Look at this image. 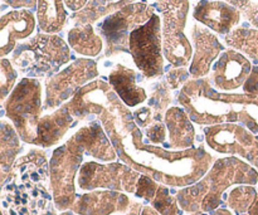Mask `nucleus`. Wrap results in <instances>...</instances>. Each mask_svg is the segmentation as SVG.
I'll list each match as a JSON object with an SVG mask.
<instances>
[{
	"label": "nucleus",
	"mask_w": 258,
	"mask_h": 215,
	"mask_svg": "<svg viewBox=\"0 0 258 215\" xmlns=\"http://www.w3.org/2000/svg\"><path fill=\"white\" fill-rule=\"evenodd\" d=\"M110 137L118 159L159 184L186 188L198 183L213 166L214 158L203 145L185 151H168L143 141L141 128L134 116H117L103 111L97 116Z\"/></svg>",
	"instance_id": "obj_1"
},
{
	"label": "nucleus",
	"mask_w": 258,
	"mask_h": 215,
	"mask_svg": "<svg viewBox=\"0 0 258 215\" xmlns=\"http://www.w3.org/2000/svg\"><path fill=\"white\" fill-rule=\"evenodd\" d=\"M85 156L106 163H113L118 155L100 121H92L76 131L63 145L58 146L49 161V181L55 209L66 211L72 208L77 194L80 169Z\"/></svg>",
	"instance_id": "obj_2"
},
{
	"label": "nucleus",
	"mask_w": 258,
	"mask_h": 215,
	"mask_svg": "<svg viewBox=\"0 0 258 215\" xmlns=\"http://www.w3.org/2000/svg\"><path fill=\"white\" fill-rule=\"evenodd\" d=\"M193 122L203 126L241 123L258 137V97L218 92L211 78L190 80L178 98Z\"/></svg>",
	"instance_id": "obj_3"
},
{
	"label": "nucleus",
	"mask_w": 258,
	"mask_h": 215,
	"mask_svg": "<svg viewBox=\"0 0 258 215\" xmlns=\"http://www.w3.org/2000/svg\"><path fill=\"white\" fill-rule=\"evenodd\" d=\"M4 215H55L49 181V163L40 150L20 156L2 193Z\"/></svg>",
	"instance_id": "obj_4"
},
{
	"label": "nucleus",
	"mask_w": 258,
	"mask_h": 215,
	"mask_svg": "<svg viewBox=\"0 0 258 215\" xmlns=\"http://www.w3.org/2000/svg\"><path fill=\"white\" fill-rule=\"evenodd\" d=\"M256 168L236 156L217 159L211 170L194 185L176 193L179 205L185 213H213L219 208L223 194L231 186L256 185Z\"/></svg>",
	"instance_id": "obj_5"
},
{
	"label": "nucleus",
	"mask_w": 258,
	"mask_h": 215,
	"mask_svg": "<svg viewBox=\"0 0 258 215\" xmlns=\"http://www.w3.org/2000/svg\"><path fill=\"white\" fill-rule=\"evenodd\" d=\"M70 60L71 50L67 43L58 35L47 33H39L18 45L12 58L13 65L30 78L57 75L58 69Z\"/></svg>",
	"instance_id": "obj_6"
},
{
	"label": "nucleus",
	"mask_w": 258,
	"mask_h": 215,
	"mask_svg": "<svg viewBox=\"0 0 258 215\" xmlns=\"http://www.w3.org/2000/svg\"><path fill=\"white\" fill-rule=\"evenodd\" d=\"M5 116L10 120L23 142L34 145L37 127L44 110L42 83L37 78L24 77L4 102Z\"/></svg>",
	"instance_id": "obj_7"
},
{
	"label": "nucleus",
	"mask_w": 258,
	"mask_h": 215,
	"mask_svg": "<svg viewBox=\"0 0 258 215\" xmlns=\"http://www.w3.org/2000/svg\"><path fill=\"white\" fill-rule=\"evenodd\" d=\"M163 13V50L166 60L176 68L189 64L194 49L184 29L189 10L188 0H158Z\"/></svg>",
	"instance_id": "obj_8"
},
{
	"label": "nucleus",
	"mask_w": 258,
	"mask_h": 215,
	"mask_svg": "<svg viewBox=\"0 0 258 215\" xmlns=\"http://www.w3.org/2000/svg\"><path fill=\"white\" fill-rule=\"evenodd\" d=\"M128 52L145 78H158L163 75V25L158 14L131 32Z\"/></svg>",
	"instance_id": "obj_9"
},
{
	"label": "nucleus",
	"mask_w": 258,
	"mask_h": 215,
	"mask_svg": "<svg viewBox=\"0 0 258 215\" xmlns=\"http://www.w3.org/2000/svg\"><path fill=\"white\" fill-rule=\"evenodd\" d=\"M141 174L125 163L86 161L80 169L77 185L83 191L113 190L135 194Z\"/></svg>",
	"instance_id": "obj_10"
},
{
	"label": "nucleus",
	"mask_w": 258,
	"mask_h": 215,
	"mask_svg": "<svg viewBox=\"0 0 258 215\" xmlns=\"http://www.w3.org/2000/svg\"><path fill=\"white\" fill-rule=\"evenodd\" d=\"M98 76L97 63L92 59L81 58L68 67L52 76L45 82L44 110H57L63 103L72 100L76 93L92 82Z\"/></svg>",
	"instance_id": "obj_11"
},
{
	"label": "nucleus",
	"mask_w": 258,
	"mask_h": 215,
	"mask_svg": "<svg viewBox=\"0 0 258 215\" xmlns=\"http://www.w3.org/2000/svg\"><path fill=\"white\" fill-rule=\"evenodd\" d=\"M154 14L151 5L134 3L108 15L100 24V34L106 42V54L127 52L131 32L145 24Z\"/></svg>",
	"instance_id": "obj_12"
},
{
	"label": "nucleus",
	"mask_w": 258,
	"mask_h": 215,
	"mask_svg": "<svg viewBox=\"0 0 258 215\" xmlns=\"http://www.w3.org/2000/svg\"><path fill=\"white\" fill-rule=\"evenodd\" d=\"M204 137L209 148L218 154L237 156L258 170V137L241 123L206 126Z\"/></svg>",
	"instance_id": "obj_13"
},
{
	"label": "nucleus",
	"mask_w": 258,
	"mask_h": 215,
	"mask_svg": "<svg viewBox=\"0 0 258 215\" xmlns=\"http://www.w3.org/2000/svg\"><path fill=\"white\" fill-rule=\"evenodd\" d=\"M252 64L242 53L227 49L219 55L213 65L212 83L214 88L224 93H233L243 87L244 82L252 72Z\"/></svg>",
	"instance_id": "obj_14"
},
{
	"label": "nucleus",
	"mask_w": 258,
	"mask_h": 215,
	"mask_svg": "<svg viewBox=\"0 0 258 215\" xmlns=\"http://www.w3.org/2000/svg\"><path fill=\"white\" fill-rule=\"evenodd\" d=\"M130 198L121 191L92 190L76 199L71 210L78 215H112L126 213L131 205Z\"/></svg>",
	"instance_id": "obj_15"
},
{
	"label": "nucleus",
	"mask_w": 258,
	"mask_h": 215,
	"mask_svg": "<svg viewBox=\"0 0 258 215\" xmlns=\"http://www.w3.org/2000/svg\"><path fill=\"white\" fill-rule=\"evenodd\" d=\"M190 33L194 53L189 73L193 80H199L208 75L214 60L221 55L223 45L208 28L201 24H194Z\"/></svg>",
	"instance_id": "obj_16"
},
{
	"label": "nucleus",
	"mask_w": 258,
	"mask_h": 215,
	"mask_svg": "<svg viewBox=\"0 0 258 215\" xmlns=\"http://www.w3.org/2000/svg\"><path fill=\"white\" fill-rule=\"evenodd\" d=\"M193 17L218 34H229L241 20V12L221 0H201L194 8Z\"/></svg>",
	"instance_id": "obj_17"
},
{
	"label": "nucleus",
	"mask_w": 258,
	"mask_h": 215,
	"mask_svg": "<svg viewBox=\"0 0 258 215\" xmlns=\"http://www.w3.org/2000/svg\"><path fill=\"white\" fill-rule=\"evenodd\" d=\"M35 29V18L30 10H12L0 20V55L12 53L19 40L29 37Z\"/></svg>",
	"instance_id": "obj_18"
},
{
	"label": "nucleus",
	"mask_w": 258,
	"mask_h": 215,
	"mask_svg": "<svg viewBox=\"0 0 258 215\" xmlns=\"http://www.w3.org/2000/svg\"><path fill=\"white\" fill-rule=\"evenodd\" d=\"M73 121L75 117L64 106L57 108L52 113L43 116L38 123L34 145L43 149L57 145L72 127Z\"/></svg>",
	"instance_id": "obj_19"
},
{
	"label": "nucleus",
	"mask_w": 258,
	"mask_h": 215,
	"mask_svg": "<svg viewBox=\"0 0 258 215\" xmlns=\"http://www.w3.org/2000/svg\"><path fill=\"white\" fill-rule=\"evenodd\" d=\"M169 146L173 151H185L193 149L196 130L193 121L183 107H170L165 113Z\"/></svg>",
	"instance_id": "obj_20"
},
{
	"label": "nucleus",
	"mask_w": 258,
	"mask_h": 215,
	"mask_svg": "<svg viewBox=\"0 0 258 215\" xmlns=\"http://www.w3.org/2000/svg\"><path fill=\"white\" fill-rule=\"evenodd\" d=\"M108 81L116 95L128 108L138 107L148 100L146 91L138 85L136 72L126 65H116L108 75Z\"/></svg>",
	"instance_id": "obj_21"
},
{
	"label": "nucleus",
	"mask_w": 258,
	"mask_h": 215,
	"mask_svg": "<svg viewBox=\"0 0 258 215\" xmlns=\"http://www.w3.org/2000/svg\"><path fill=\"white\" fill-rule=\"evenodd\" d=\"M67 13L63 0H38L37 22L43 33L55 34L66 24Z\"/></svg>",
	"instance_id": "obj_22"
},
{
	"label": "nucleus",
	"mask_w": 258,
	"mask_h": 215,
	"mask_svg": "<svg viewBox=\"0 0 258 215\" xmlns=\"http://www.w3.org/2000/svg\"><path fill=\"white\" fill-rule=\"evenodd\" d=\"M68 44L76 53L85 57H97L103 48L101 35L91 24H78L68 32Z\"/></svg>",
	"instance_id": "obj_23"
},
{
	"label": "nucleus",
	"mask_w": 258,
	"mask_h": 215,
	"mask_svg": "<svg viewBox=\"0 0 258 215\" xmlns=\"http://www.w3.org/2000/svg\"><path fill=\"white\" fill-rule=\"evenodd\" d=\"M20 136L12 122L3 120L2 131H0V165H2L3 180L5 176L9 175L13 165L18 160L22 145H20Z\"/></svg>",
	"instance_id": "obj_24"
},
{
	"label": "nucleus",
	"mask_w": 258,
	"mask_h": 215,
	"mask_svg": "<svg viewBox=\"0 0 258 215\" xmlns=\"http://www.w3.org/2000/svg\"><path fill=\"white\" fill-rule=\"evenodd\" d=\"M256 196L257 189L253 185H236L228 193L227 205L237 215L247 214Z\"/></svg>",
	"instance_id": "obj_25"
},
{
	"label": "nucleus",
	"mask_w": 258,
	"mask_h": 215,
	"mask_svg": "<svg viewBox=\"0 0 258 215\" xmlns=\"http://www.w3.org/2000/svg\"><path fill=\"white\" fill-rule=\"evenodd\" d=\"M226 40L233 48L243 50L249 57L258 59V30L239 28L229 33Z\"/></svg>",
	"instance_id": "obj_26"
},
{
	"label": "nucleus",
	"mask_w": 258,
	"mask_h": 215,
	"mask_svg": "<svg viewBox=\"0 0 258 215\" xmlns=\"http://www.w3.org/2000/svg\"><path fill=\"white\" fill-rule=\"evenodd\" d=\"M131 2L133 0H93L92 3H90V7L86 8L85 12L75 15L73 19H80L81 24H91V22L96 20L101 15L112 12L115 8L121 9L128 5V3L131 4Z\"/></svg>",
	"instance_id": "obj_27"
},
{
	"label": "nucleus",
	"mask_w": 258,
	"mask_h": 215,
	"mask_svg": "<svg viewBox=\"0 0 258 215\" xmlns=\"http://www.w3.org/2000/svg\"><path fill=\"white\" fill-rule=\"evenodd\" d=\"M151 206L161 215H183L185 211L180 208L176 195H171L170 189L160 184L155 198L151 201Z\"/></svg>",
	"instance_id": "obj_28"
},
{
	"label": "nucleus",
	"mask_w": 258,
	"mask_h": 215,
	"mask_svg": "<svg viewBox=\"0 0 258 215\" xmlns=\"http://www.w3.org/2000/svg\"><path fill=\"white\" fill-rule=\"evenodd\" d=\"M18 73L13 65L12 60L3 58L0 62V98L5 102V98L9 97L12 91L17 86Z\"/></svg>",
	"instance_id": "obj_29"
},
{
	"label": "nucleus",
	"mask_w": 258,
	"mask_h": 215,
	"mask_svg": "<svg viewBox=\"0 0 258 215\" xmlns=\"http://www.w3.org/2000/svg\"><path fill=\"white\" fill-rule=\"evenodd\" d=\"M170 90V87L166 88L161 85V87L156 90L154 95L151 96L150 101H149V106L154 111V122H163L161 118H163L164 113H166V111L169 110L168 106L171 100V96L169 93Z\"/></svg>",
	"instance_id": "obj_30"
},
{
	"label": "nucleus",
	"mask_w": 258,
	"mask_h": 215,
	"mask_svg": "<svg viewBox=\"0 0 258 215\" xmlns=\"http://www.w3.org/2000/svg\"><path fill=\"white\" fill-rule=\"evenodd\" d=\"M159 186H160V184H159L158 181L151 179L150 176L141 174L140 179H139L138 181V186H136L135 195L138 196V198L144 199L145 201L151 203L153 199L155 198L156 193H158Z\"/></svg>",
	"instance_id": "obj_31"
},
{
	"label": "nucleus",
	"mask_w": 258,
	"mask_h": 215,
	"mask_svg": "<svg viewBox=\"0 0 258 215\" xmlns=\"http://www.w3.org/2000/svg\"><path fill=\"white\" fill-rule=\"evenodd\" d=\"M166 132H168V128L164 122H153L145 131L149 144L154 146L163 145L165 142Z\"/></svg>",
	"instance_id": "obj_32"
},
{
	"label": "nucleus",
	"mask_w": 258,
	"mask_h": 215,
	"mask_svg": "<svg viewBox=\"0 0 258 215\" xmlns=\"http://www.w3.org/2000/svg\"><path fill=\"white\" fill-rule=\"evenodd\" d=\"M190 73L185 68H175V69L169 70L166 75V81L171 90H178L181 85H185L188 82V78Z\"/></svg>",
	"instance_id": "obj_33"
},
{
	"label": "nucleus",
	"mask_w": 258,
	"mask_h": 215,
	"mask_svg": "<svg viewBox=\"0 0 258 215\" xmlns=\"http://www.w3.org/2000/svg\"><path fill=\"white\" fill-rule=\"evenodd\" d=\"M134 121L140 128H148L153 123L154 111L150 106H144L133 112Z\"/></svg>",
	"instance_id": "obj_34"
},
{
	"label": "nucleus",
	"mask_w": 258,
	"mask_h": 215,
	"mask_svg": "<svg viewBox=\"0 0 258 215\" xmlns=\"http://www.w3.org/2000/svg\"><path fill=\"white\" fill-rule=\"evenodd\" d=\"M242 88H243L244 95L258 97V67L252 68L251 75L248 76Z\"/></svg>",
	"instance_id": "obj_35"
},
{
	"label": "nucleus",
	"mask_w": 258,
	"mask_h": 215,
	"mask_svg": "<svg viewBox=\"0 0 258 215\" xmlns=\"http://www.w3.org/2000/svg\"><path fill=\"white\" fill-rule=\"evenodd\" d=\"M8 5L15 9L25 8V9H33L35 5H38V0H4Z\"/></svg>",
	"instance_id": "obj_36"
},
{
	"label": "nucleus",
	"mask_w": 258,
	"mask_h": 215,
	"mask_svg": "<svg viewBox=\"0 0 258 215\" xmlns=\"http://www.w3.org/2000/svg\"><path fill=\"white\" fill-rule=\"evenodd\" d=\"M88 0H63L66 7L71 10V12H78L82 8L86 7Z\"/></svg>",
	"instance_id": "obj_37"
},
{
	"label": "nucleus",
	"mask_w": 258,
	"mask_h": 215,
	"mask_svg": "<svg viewBox=\"0 0 258 215\" xmlns=\"http://www.w3.org/2000/svg\"><path fill=\"white\" fill-rule=\"evenodd\" d=\"M248 215H258V189H257V196L256 199H254L253 204H252V206L249 208L248 213H247Z\"/></svg>",
	"instance_id": "obj_38"
},
{
	"label": "nucleus",
	"mask_w": 258,
	"mask_h": 215,
	"mask_svg": "<svg viewBox=\"0 0 258 215\" xmlns=\"http://www.w3.org/2000/svg\"><path fill=\"white\" fill-rule=\"evenodd\" d=\"M141 215H161V214L158 213L153 206H144Z\"/></svg>",
	"instance_id": "obj_39"
},
{
	"label": "nucleus",
	"mask_w": 258,
	"mask_h": 215,
	"mask_svg": "<svg viewBox=\"0 0 258 215\" xmlns=\"http://www.w3.org/2000/svg\"><path fill=\"white\" fill-rule=\"evenodd\" d=\"M211 215H233V213L227 208H218L213 213H211Z\"/></svg>",
	"instance_id": "obj_40"
},
{
	"label": "nucleus",
	"mask_w": 258,
	"mask_h": 215,
	"mask_svg": "<svg viewBox=\"0 0 258 215\" xmlns=\"http://www.w3.org/2000/svg\"><path fill=\"white\" fill-rule=\"evenodd\" d=\"M59 215H78V214H76L75 211L72 210H66V211H62Z\"/></svg>",
	"instance_id": "obj_41"
},
{
	"label": "nucleus",
	"mask_w": 258,
	"mask_h": 215,
	"mask_svg": "<svg viewBox=\"0 0 258 215\" xmlns=\"http://www.w3.org/2000/svg\"><path fill=\"white\" fill-rule=\"evenodd\" d=\"M189 215H208V214H207V213H191Z\"/></svg>",
	"instance_id": "obj_42"
},
{
	"label": "nucleus",
	"mask_w": 258,
	"mask_h": 215,
	"mask_svg": "<svg viewBox=\"0 0 258 215\" xmlns=\"http://www.w3.org/2000/svg\"><path fill=\"white\" fill-rule=\"evenodd\" d=\"M239 215H248V214H239Z\"/></svg>",
	"instance_id": "obj_43"
}]
</instances>
